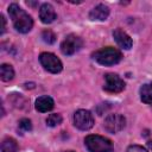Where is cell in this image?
Returning <instances> with one entry per match:
<instances>
[{
  "label": "cell",
  "instance_id": "obj_9",
  "mask_svg": "<svg viewBox=\"0 0 152 152\" xmlns=\"http://www.w3.org/2000/svg\"><path fill=\"white\" fill-rule=\"evenodd\" d=\"M113 37H114L115 42L118 43V45L121 46V48L125 49V50H129V49L132 48V45H133V42H132L131 37H129L124 30H121V28L114 30Z\"/></svg>",
  "mask_w": 152,
  "mask_h": 152
},
{
  "label": "cell",
  "instance_id": "obj_16",
  "mask_svg": "<svg viewBox=\"0 0 152 152\" xmlns=\"http://www.w3.org/2000/svg\"><path fill=\"white\" fill-rule=\"evenodd\" d=\"M8 100H11L13 106L17 107V108H26L27 107V101L19 94H11Z\"/></svg>",
  "mask_w": 152,
  "mask_h": 152
},
{
  "label": "cell",
  "instance_id": "obj_13",
  "mask_svg": "<svg viewBox=\"0 0 152 152\" xmlns=\"http://www.w3.org/2000/svg\"><path fill=\"white\" fill-rule=\"evenodd\" d=\"M140 99L147 104H152V82L145 83L140 88Z\"/></svg>",
  "mask_w": 152,
  "mask_h": 152
},
{
  "label": "cell",
  "instance_id": "obj_11",
  "mask_svg": "<svg viewBox=\"0 0 152 152\" xmlns=\"http://www.w3.org/2000/svg\"><path fill=\"white\" fill-rule=\"evenodd\" d=\"M108 15H109V8L103 4L95 6L89 13V18L91 20H99V21L106 20L108 18Z\"/></svg>",
  "mask_w": 152,
  "mask_h": 152
},
{
  "label": "cell",
  "instance_id": "obj_10",
  "mask_svg": "<svg viewBox=\"0 0 152 152\" xmlns=\"http://www.w3.org/2000/svg\"><path fill=\"white\" fill-rule=\"evenodd\" d=\"M56 12L55 8L50 4H43L39 8V18L42 23L44 24H50L56 19Z\"/></svg>",
  "mask_w": 152,
  "mask_h": 152
},
{
  "label": "cell",
  "instance_id": "obj_21",
  "mask_svg": "<svg viewBox=\"0 0 152 152\" xmlns=\"http://www.w3.org/2000/svg\"><path fill=\"white\" fill-rule=\"evenodd\" d=\"M0 21H1V30H0V34H4L5 30H6V20L5 17L2 14H0Z\"/></svg>",
  "mask_w": 152,
  "mask_h": 152
},
{
  "label": "cell",
  "instance_id": "obj_19",
  "mask_svg": "<svg viewBox=\"0 0 152 152\" xmlns=\"http://www.w3.org/2000/svg\"><path fill=\"white\" fill-rule=\"evenodd\" d=\"M19 127L24 131H31L32 129V125H31V121L28 119H21L19 121Z\"/></svg>",
  "mask_w": 152,
  "mask_h": 152
},
{
  "label": "cell",
  "instance_id": "obj_6",
  "mask_svg": "<svg viewBox=\"0 0 152 152\" xmlns=\"http://www.w3.org/2000/svg\"><path fill=\"white\" fill-rule=\"evenodd\" d=\"M82 45H83V42H82V39L80 37H77L75 34H69L62 42L61 51L66 56H71L75 52H77L82 48Z\"/></svg>",
  "mask_w": 152,
  "mask_h": 152
},
{
  "label": "cell",
  "instance_id": "obj_3",
  "mask_svg": "<svg viewBox=\"0 0 152 152\" xmlns=\"http://www.w3.org/2000/svg\"><path fill=\"white\" fill-rule=\"evenodd\" d=\"M84 144L89 152H110L113 150V142L101 135H88Z\"/></svg>",
  "mask_w": 152,
  "mask_h": 152
},
{
  "label": "cell",
  "instance_id": "obj_2",
  "mask_svg": "<svg viewBox=\"0 0 152 152\" xmlns=\"http://www.w3.org/2000/svg\"><path fill=\"white\" fill-rule=\"evenodd\" d=\"M93 58L102 65H114L121 61L122 55L118 49L107 46V48H103V49L94 52Z\"/></svg>",
  "mask_w": 152,
  "mask_h": 152
},
{
  "label": "cell",
  "instance_id": "obj_5",
  "mask_svg": "<svg viewBox=\"0 0 152 152\" xmlns=\"http://www.w3.org/2000/svg\"><path fill=\"white\" fill-rule=\"evenodd\" d=\"M74 125L81 129V131H87L90 129L94 125V118L93 114L89 110L86 109H78L74 114Z\"/></svg>",
  "mask_w": 152,
  "mask_h": 152
},
{
  "label": "cell",
  "instance_id": "obj_17",
  "mask_svg": "<svg viewBox=\"0 0 152 152\" xmlns=\"http://www.w3.org/2000/svg\"><path fill=\"white\" fill-rule=\"evenodd\" d=\"M61 122H62V116L59 114H50L46 119V125L50 127L58 126Z\"/></svg>",
  "mask_w": 152,
  "mask_h": 152
},
{
  "label": "cell",
  "instance_id": "obj_7",
  "mask_svg": "<svg viewBox=\"0 0 152 152\" xmlns=\"http://www.w3.org/2000/svg\"><path fill=\"white\" fill-rule=\"evenodd\" d=\"M126 125V119L121 114H109L103 122V127L109 133H118L124 129Z\"/></svg>",
  "mask_w": 152,
  "mask_h": 152
},
{
  "label": "cell",
  "instance_id": "obj_14",
  "mask_svg": "<svg viewBox=\"0 0 152 152\" xmlns=\"http://www.w3.org/2000/svg\"><path fill=\"white\" fill-rule=\"evenodd\" d=\"M18 142L13 138H5L1 142V152H18Z\"/></svg>",
  "mask_w": 152,
  "mask_h": 152
},
{
  "label": "cell",
  "instance_id": "obj_12",
  "mask_svg": "<svg viewBox=\"0 0 152 152\" xmlns=\"http://www.w3.org/2000/svg\"><path fill=\"white\" fill-rule=\"evenodd\" d=\"M55 106V102L50 97V96H40L36 100V109L40 113H45V112H49Z\"/></svg>",
  "mask_w": 152,
  "mask_h": 152
},
{
  "label": "cell",
  "instance_id": "obj_4",
  "mask_svg": "<svg viewBox=\"0 0 152 152\" xmlns=\"http://www.w3.org/2000/svg\"><path fill=\"white\" fill-rule=\"evenodd\" d=\"M39 62L40 64L44 66L45 70L52 72V74H57L62 70L63 65L62 62L58 57H56L53 53L51 52H43L39 56Z\"/></svg>",
  "mask_w": 152,
  "mask_h": 152
},
{
  "label": "cell",
  "instance_id": "obj_18",
  "mask_svg": "<svg viewBox=\"0 0 152 152\" xmlns=\"http://www.w3.org/2000/svg\"><path fill=\"white\" fill-rule=\"evenodd\" d=\"M42 39L46 44H53L56 42V34L50 30H44L42 33Z\"/></svg>",
  "mask_w": 152,
  "mask_h": 152
},
{
  "label": "cell",
  "instance_id": "obj_22",
  "mask_svg": "<svg viewBox=\"0 0 152 152\" xmlns=\"http://www.w3.org/2000/svg\"><path fill=\"white\" fill-rule=\"evenodd\" d=\"M66 152H74V151H66Z\"/></svg>",
  "mask_w": 152,
  "mask_h": 152
},
{
  "label": "cell",
  "instance_id": "obj_20",
  "mask_svg": "<svg viewBox=\"0 0 152 152\" xmlns=\"http://www.w3.org/2000/svg\"><path fill=\"white\" fill-rule=\"evenodd\" d=\"M127 152H147L146 148H144L142 146H139V145H131L128 148H127Z\"/></svg>",
  "mask_w": 152,
  "mask_h": 152
},
{
  "label": "cell",
  "instance_id": "obj_1",
  "mask_svg": "<svg viewBox=\"0 0 152 152\" xmlns=\"http://www.w3.org/2000/svg\"><path fill=\"white\" fill-rule=\"evenodd\" d=\"M8 14L13 21V25L15 30L20 33H27L32 26H33V20L31 15H28L19 5L17 4H11L8 6Z\"/></svg>",
  "mask_w": 152,
  "mask_h": 152
},
{
  "label": "cell",
  "instance_id": "obj_8",
  "mask_svg": "<svg viewBox=\"0 0 152 152\" xmlns=\"http://www.w3.org/2000/svg\"><path fill=\"white\" fill-rule=\"evenodd\" d=\"M103 89L108 93H120L125 89V82L116 74H106Z\"/></svg>",
  "mask_w": 152,
  "mask_h": 152
},
{
  "label": "cell",
  "instance_id": "obj_15",
  "mask_svg": "<svg viewBox=\"0 0 152 152\" xmlns=\"http://www.w3.org/2000/svg\"><path fill=\"white\" fill-rule=\"evenodd\" d=\"M0 76H1V80L5 81V82L11 81L14 77V70H13L12 65H10V64H2L0 66Z\"/></svg>",
  "mask_w": 152,
  "mask_h": 152
}]
</instances>
